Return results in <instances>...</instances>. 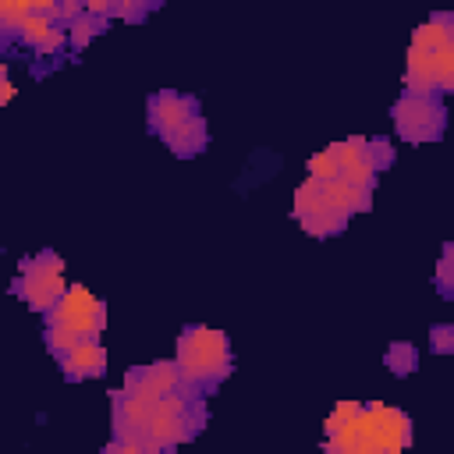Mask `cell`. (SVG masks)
Wrapping results in <instances>:
<instances>
[{
    "instance_id": "cell-1",
    "label": "cell",
    "mask_w": 454,
    "mask_h": 454,
    "mask_svg": "<svg viewBox=\"0 0 454 454\" xmlns=\"http://www.w3.org/2000/svg\"><path fill=\"white\" fill-rule=\"evenodd\" d=\"M110 397L114 440L145 447L153 454L188 443L206 422L202 397H135L128 390H117Z\"/></svg>"
},
{
    "instance_id": "cell-2",
    "label": "cell",
    "mask_w": 454,
    "mask_h": 454,
    "mask_svg": "<svg viewBox=\"0 0 454 454\" xmlns=\"http://www.w3.org/2000/svg\"><path fill=\"white\" fill-rule=\"evenodd\" d=\"M103 326H106V305L85 284H71L67 294L57 301V309L46 312V348L60 358L85 340H99Z\"/></svg>"
},
{
    "instance_id": "cell-3",
    "label": "cell",
    "mask_w": 454,
    "mask_h": 454,
    "mask_svg": "<svg viewBox=\"0 0 454 454\" xmlns=\"http://www.w3.org/2000/svg\"><path fill=\"white\" fill-rule=\"evenodd\" d=\"M174 362L181 365V372L206 394L213 390L227 372H231V340L223 330L213 326H188L177 337V355Z\"/></svg>"
},
{
    "instance_id": "cell-4",
    "label": "cell",
    "mask_w": 454,
    "mask_h": 454,
    "mask_svg": "<svg viewBox=\"0 0 454 454\" xmlns=\"http://www.w3.org/2000/svg\"><path fill=\"white\" fill-rule=\"evenodd\" d=\"M390 117H394L397 135L404 142H411V145L440 138V131L447 124V110H443V103H440L436 92H404L394 103Z\"/></svg>"
},
{
    "instance_id": "cell-5",
    "label": "cell",
    "mask_w": 454,
    "mask_h": 454,
    "mask_svg": "<svg viewBox=\"0 0 454 454\" xmlns=\"http://www.w3.org/2000/svg\"><path fill=\"white\" fill-rule=\"evenodd\" d=\"M35 312H50L57 309V301L67 294V280H64V259L57 252H39L21 266L18 287H14Z\"/></svg>"
},
{
    "instance_id": "cell-6",
    "label": "cell",
    "mask_w": 454,
    "mask_h": 454,
    "mask_svg": "<svg viewBox=\"0 0 454 454\" xmlns=\"http://www.w3.org/2000/svg\"><path fill=\"white\" fill-rule=\"evenodd\" d=\"M121 390L135 397H202V390L181 372L177 362H149L128 369Z\"/></svg>"
},
{
    "instance_id": "cell-7",
    "label": "cell",
    "mask_w": 454,
    "mask_h": 454,
    "mask_svg": "<svg viewBox=\"0 0 454 454\" xmlns=\"http://www.w3.org/2000/svg\"><path fill=\"white\" fill-rule=\"evenodd\" d=\"M294 220L301 223L305 234H312V238H330V234H340L351 216H344L340 209H333V206L326 202L319 181L305 177V181L294 188Z\"/></svg>"
},
{
    "instance_id": "cell-8",
    "label": "cell",
    "mask_w": 454,
    "mask_h": 454,
    "mask_svg": "<svg viewBox=\"0 0 454 454\" xmlns=\"http://www.w3.org/2000/svg\"><path fill=\"white\" fill-rule=\"evenodd\" d=\"M454 92V46L447 50H419L408 46L404 64V92Z\"/></svg>"
},
{
    "instance_id": "cell-9",
    "label": "cell",
    "mask_w": 454,
    "mask_h": 454,
    "mask_svg": "<svg viewBox=\"0 0 454 454\" xmlns=\"http://www.w3.org/2000/svg\"><path fill=\"white\" fill-rule=\"evenodd\" d=\"M145 110H149V128H153L160 138H163V135H170L174 128H181L184 121H192V117H199V114H202L195 96H184V92H174V89L153 92Z\"/></svg>"
},
{
    "instance_id": "cell-10",
    "label": "cell",
    "mask_w": 454,
    "mask_h": 454,
    "mask_svg": "<svg viewBox=\"0 0 454 454\" xmlns=\"http://www.w3.org/2000/svg\"><path fill=\"white\" fill-rule=\"evenodd\" d=\"M57 362H60L67 380H96L106 372V351L99 340H85V344L71 348L67 355H60Z\"/></svg>"
},
{
    "instance_id": "cell-11",
    "label": "cell",
    "mask_w": 454,
    "mask_h": 454,
    "mask_svg": "<svg viewBox=\"0 0 454 454\" xmlns=\"http://www.w3.org/2000/svg\"><path fill=\"white\" fill-rule=\"evenodd\" d=\"M323 195H326V202H330L333 209H340L344 216H355V213L369 209V202H372V192L355 188V184H348L344 177L326 181V184H323Z\"/></svg>"
},
{
    "instance_id": "cell-12",
    "label": "cell",
    "mask_w": 454,
    "mask_h": 454,
    "mask_svg": "<svg viewBox=\"0 0 454 454\" xmlns=\"http://www.w3.org/2000/svg\"><path fill=\"white\" fill-rule=\"evenodd\" d=\"M411 46L429 50V53L454 46V14H433L429 21H422L411 35Z\"/></svg>"
},
{
    "instance_id": "cell-13",
    "label": "cell",
    "mask_w": 454,
    "mask_h": 454,
    "mask_svg": "<svg viewBox=\"0 0 454 454\" xmlns=\"http://www.w3.org/2000/svg\"><path fill=\"white\" fill-rule=\"evenodd\" d=\"M163 142H167V149L174 156H195V153H202L206 149V117L199 114V117L184 121L181 128H174L170 135H163Z\"/></svg>"
},
{
    "instance_id": "cell-14",
    "label": "cell",
    "mask_w": 454,
    "mask_h": 454,
    "mask_svg": "<svg viewBox=\"0 0 454 454\" xmlns=\"http://www.w3.org/2000/svg\"><path fill=\"white\" fill-rule=\"evenodd\" d=\"M106 25H110L106 18H96V14L85 11L74 25H67V43H71V50H85L99 32H106Z\"/></svg>"
},
{
    "instance_id": "cell-15",
    "label": "cell",
    "mask_w": 454,
    "mask_h": 454,
    "mask_svg": "<svg viewBox=\"0 0 454 454\" xmlns=\"http://www.w3.org/2000/svg\"><path fill=\"white\" fill-rule=\"evenodd\" d=\"M415 365H419V351H415L411 344L397 340V344H390V348H387V369H390V372L408 376Z\"/></svg>"
},
{
    "instance_id": "cell-16",
    "label": "cell",
    "mask_w": 454,
    "mask_h": 454,
    "mask_svg": "<svg viewBox=\"0 0 454 454\" xmlns=\"http://www.w3.org/2000/svg\"><path fill=\"white\" fill-rule=\"evenodd\" d=\"M309 177H312V181H319V184H326V181L340 177V167H337V160L330 156V149H323V153H316V156L309 160Z\"/></svg>"
},
{
    "instance_id": "cell-17",
    "label": "cell",
    "mask_w": 454,
    "mask_h": 454,
    "mask_svg": "<svg viewBox=\"0 0 454 454\" xmlns=\"http://www.w3.org/2000/svg\"><path fill=\"white\" fill-rule=\"evenodd\" d=\"M436 284L443 294H454V241L443 245V255L436 262Z\"/></svg>"
},
{
    "instance_id": "cell-18",
    "label": "cell",
    "mask_w": 454,
    "mask_h": 454,
    "mask_svg": "<svg viewBox=\"0 0 454 454\" xmlns=\"http://www.w3.org/2000/svg\"><path fill=\"white\" fill-rule=\"evenodd\" d=\"M429 351H433V355H454V326L436 323V326L429 330Z\"/></svg>"
},
{
    "instance_id": "cell-19",
    "label": "cell",
    "mask_w": 454,
    "mask_h": 454,
    "mask_svg": "<svg viewBox=\"0 0 454 454\" xmlns=\"http://www.w3.org/2000/svg\"><path fill=\"white\" fill-rule=\"evenodd\" d=\"M369 160H372V167H376V170H387V167H390V160H394V142H390V138H383V135L369 138Z\"/></svg>"
},
{
    "instance_id": "cell-20",
    "label": "cell",
    "mask_w": 454,
    "mask_h": 454,
    "mask_svg": "<svg viewBox=\"0 0 454 454\" xmlns=\"http://www.w3.org/2000/svg\"><path fill=\"white\" fill-rule=\"evenodd\" d=\"M145 4H131V0H117L114 7H110V18H124V21H142L145 18Z\"/></svg>"
},
{
    "instance_id": "cell-21",
    "label": "cell",
    "mask_w": 454,
    "mask_h": 454,
    "mask_svg": "<svg viewBox=\"0 0 454 454\" xmlns=\"http://www.w3.org/2000/svg\"><path fill=\"white\" fill-rule=\"evenodd\" d=\"M99 454H153V450H145V447H135V443H124V440H110Z\"/></svg>"
},
{
    "instance_id": "cell-22",
    "label": "cell",
    "mask_w": 454,
    "mask_h": 454,
    "mask_svg": "<svg viewBox=\"0 0 454 454\" xmlns=\"http://www.w3.org/2000/svg\"><path fill=\"white\" fill-rule=\"evenodd\" d=\"M11 96H14V85H11V82H7V78H4V92H0V99H4V103H7V99H11Z\"/></svg>"
}]
</instances>
